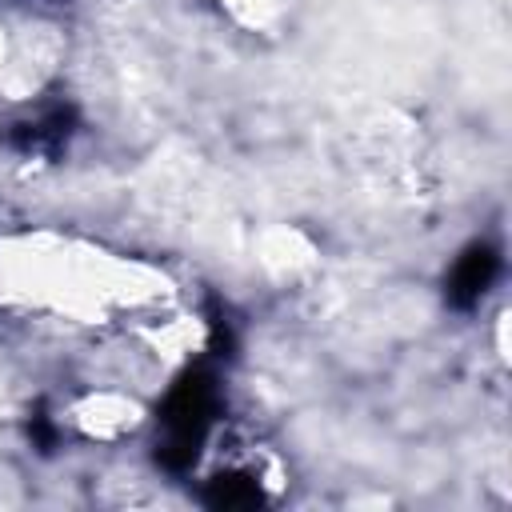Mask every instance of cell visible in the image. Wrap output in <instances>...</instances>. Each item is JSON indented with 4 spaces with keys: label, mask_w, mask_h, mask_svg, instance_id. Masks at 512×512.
Returning <instances> with one entry per match:
<instances>
[{
    "label": "cell",
    "mask_w": 512,
    "mask_h": 512,
    "mask_svg": "<svg viewBox=\"0 0 512 512\" xmlns=\"http://www.w3.org/2000/svg\"><path fill=\"white\" fill-rule=\"evenodd\" d=\"M212 508H256L260 504V484L244 472H224L208 484V496H204Z\"/></svg>",
    "instance_id": "obj_4"
},
{
    "label": "cell",
    "mask_w": 512,
    "mask_h": 512,
    "mask_svg": "<svg viewBox=\"0 0 512 512\" xmlns=\"http://www.w3.org/2000/svg\"><path fill=\"white\" fill-rule=\"evenodd\" d=\"M496 272H500V256H496L492 244H472V248H464L460 260L452 264L448 280H444L448 304H452V308H472V304H480V296L492 288Z\"/></svg>",
    "instance_id": "obj_2"
},
{
    "label": "cell",
    "mask_w": 512,
    "mask_h": 512,
    "mask_svg": "<svg viewBox=\"0 0 512 512\" xmlns=\"http://www.w3.org/2000/svg\"><path fill=\"white\" fill-rule=\"evenodd\" d=\"M72 128H76V112H72L68 104H56V108H48V112L36 116V120L16 124V128L8 132V140H12V148L32 152V156H56V152L68 144Z\"/></svg>",
    "instance_id": "obj_3"
},
{
    "label": "cell",
    "mask_w": 512,
    "mask_h": 512,
    "mask_svg": "<svg viewBox=\"0 0 512 512\" xmlns=\"http://www.w3.org/2000/svg\"><path fill=\"white\" fill-rule=\"evenodd\" d=\"M220 408V388L208 364H192L172 392L160 404V444H156V460L172 472H184L196 456L200 444L216 420Z\"/></svg>",
    "instance_id": "obj_1"
}]
</instances>
